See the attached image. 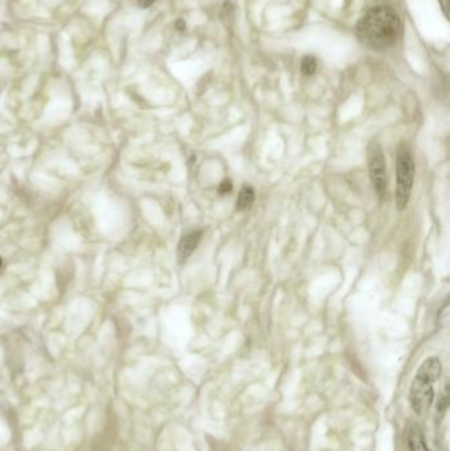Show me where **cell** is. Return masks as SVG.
<instances>
[{
    "instance_id": "obj_1",
    "label": "cell",
    "mask_w": 450,
    "mask_h": 451,
    "mask_svg": "<svg viewBox=\"0 0 450 451\" xmlns=\"http://www.w3.org/2000/svg\"><path fill=\"white\" fill-rule=\"evenodd\" d=\"M402 21L396 11L389 7H375L366 12L358 23L357 33L368 48L383 50L391 48L399 40Z\"/></svg>"
},
{
    "instance_id": "obj_2",
    "label": "cell",
    "mask_w": 450,
    "mask_h": 451,
    "mask_svg": "<svg viewBox=\"0 0 450 451\" xmlns=\"http://www.w3.org/2000/svg\"><path fill=\"white\" fill-rule=\"evenodd\" d=\"M415 160L407 144L399 145L396 151V209L403 211L411 198L415 182Z\"/></svg>"
},
{
    "instance_id": "obj_3",
    "label": "cell",
    "mask_w": 450,
    "mask_h": 451,
    "mask_svg": "<svg viewBox=\"0 0 450 451\" xmlns=\"http://www.w3.org/2000/svg\"><path fill=\"white\" fill-rule=\"evenodd\" d=\"M368 172L372 186L380 200H384L387 194V173H385V159L380 144L371 143L368 147Z\"/></svg>"
},
{
    "instance_id": "obj_4",
    "label": "cell",
    "mask_w": 450,
    "mask_h": 451,
    "mask_svg": "<svg viewBox=\"0 0 450 451\" xmlns=\"http://www.w3.org/2000/svg\"><path fill=\"white\" fill-rule=\"evenodd\" d=\"M433 399H434L433 382L415 376L412 385H411V391H409V403H411L412 409L417 414L426 413V410H429L430 405H432Z\"/></svg>"
},
{
    "instance_id": "obj_5",
    "label": "cell",
    "mask_w": 450,
    "mask_h": 451,
    "mask_svg": "<svg viewBox=\"0 0 450 451\" xmlns=\"http://www.w3.org/2000/svg\"><path fill=\"white\" fill-rule=\"evenodd\" d=\"M441 372H442V364H441L440 359L436 358V356H430V358L425 359L421 363V365L416 372V377H420V379L434 384L437 380L440 379Z\"/></svg>"
},
{
    "instance_id": "obj_6",
    "label": "cell",
    "mask_w": 450,
    "mask_h": 451,
    "mask_svg": "<svg viewBox=\"0 0 450 451\" xmlns=\"http://www.w3.org/2000/svg\"><path fill=\"white\" fill-rule=\"evenodd\" d=\"M201 238H202V231L194 230L185 234L180 239L179 247H177V255L180 257V262H185L190 257L193 252L196 251Z\"/></svg>"
},
{
    "instance_id": "obj_7",
    "label": "cell",
    "mask_w": 450,
    "mask_h": 451,
    "mask_svg": "<svg viewBox=\"0 0 450 451\" xmlns=\"http://www.w3.org/2000/svg\"><path fill=\"white\" fill-rule=\"evenodd\" d=\"M407 441H408V446L411 451H430L426 446L423 433L415 425H411L407 429Z\"/></svg>"
},
{
    "instance_id": "obj_8",
    "label": "cell",
    "mask_w": 450,
    "mask_h": 451,
    "mask_svg": "<svg viewBox=\"0 0 450 451\" xmlns=\"http://www.w3.org/2000/svg\"><path fill=\"white\" fill-rule=\"evenodd\" d=\"M255 201V191L251 186H244L243 189L239 191V196L237 198V209L238 210H247L248 207H251Z\"/></svg>"
},
{
    "instance_id": "obj_9",
    "label": "cell",
    "mask_w": 450,
    "mask_h": 451,
    "mask_svg": "<svg viewBox=\"0 0 450 451\" xmlns=\"http://www.w3.org/2000/svg\"><path fill=\"white\" fill-rule=\"evenodd\" d=\"M317 70V59L312 55H306L304 57L303 62H301V72L305 74V76H312L314 74Z\"/></svg>"
},
{
    "instance_id": "obj_10",
    "label": "cell",
    "mask_w": 450,
    "mask_h": 451,
    "mask_svg": "<svg viewBox=\"0 0 450 451\" xmlns=\"http://www.w3.org/2000/svg\"><path fill=\"white\" fill-rule=\"evenodd\" d=\"M218 191H219L220 196H226V194L231 193L233 191V183H231L230 179H223L218 186Z\"/></svg>"
},
{
    "instance_id": "obj_11",
    "label": "cell",
    "mask_w": 450,
    "mask_h": 451,
    "mask_svg": "<svg viewBox=\"0 0 450 451\" xmlns=\"http://www.w3.org/2000/svg\"><path fill=\"white\" fill-rule=\"evenodd\" d=\"M447 315H449V303L445 302L443 303V306L440 309V311H438V317H437V320H438L440 324H442V322H446Z\"/></svg>"
},
{
    "instance_id": "obj_12",
    "label": "cell",
    "mask_w": 450,
    "mask_h": 451,
    "mask_svg": "<svg viewBox=\"0 0 450 451\" xmlns=\"http://www.w3.org/2000/svg\"><path fill=\"white\" fill-rule=\"evenodd\" d=\"M447 404H449V397H447V392H445L443 393V396L441 397L440 403H438V407H437L438 413H440V412H442L443 413V412L447 409Z\"/></svg>"
},
{
    "instance_id": "obj_13",
    "label": "cell",
    "mask_w": 450,
    "mask_h": 451,
    "mask_svg": "<svg viewBox=\"0 0 450 451\" xmlns=\"http://www.w3.org/2000/svg\"><path fill=\"white\" fill-rule=\"evenodd\" d=\"M155 2H156V0H138L139 6H140V7H143V8L149 7V6H152V4L155 3Z\"/></svg>"
},
{
    "instance_id": "obj_14",
    "label": "cell",
    "mask_w": 450,
    "mask_h": 451,
    "mask_svg": "<svg viewBox=\"0 0 450 451\" xmlns=\"http://www.w3.org/2000/svg\"><path fill=\"white\" fill-rule=\"evenodd\" d=\"M177 27H179L180 29H184V28H185V24H184V21L179 20V23H177Z\"/></svg>"
},
{
    "instance_id": "obj_15",
    "label": "cell",
    "mask_w": 450,
    "mask_h": 451,
    "mask_svg": "<svg viewBox=\"0 0 450 451\" xmlns=\"http://www.w3.org/2000/svg\"><path fill=\"white\" fill-rule=\"evenodd\" d=\"M2 267H3V260H2V257H0V269H2Z\"/></svg>"
}]
</instances>
